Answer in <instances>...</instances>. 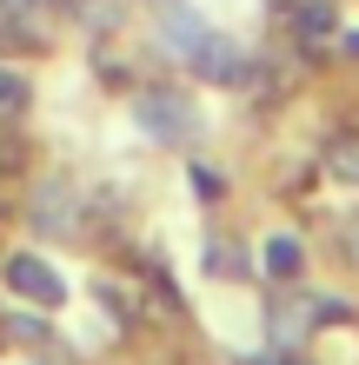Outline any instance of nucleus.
Masks as SVG:
<instances>
[{"instance_id": "0eeeda50", "label": "nucleus", "mask_w": 359, "mask_h": 365, "mask_svg": "<svg viewBox=\"0 0 359 365\" xmlns=\"http://www.w3.org/2000/svg\"><path fill=\"white\" fill-rule=\"evenodd\" d=\"M0 113H27V73H14V67H0Z\"/></svg>"}, {"instance_id": "20e7f679", "label": "nucleus", "mask_w": 359, "mask_h": 365, "mask_svg": "<svg viewBox=\"0 0 359 365\" xmlns=\"http://www.w3.org/2000/svg\"><path fill=\"white\" fill-rule=\"evenodd\" d=\"M153 14H160V40H166V53H173V60H186L206 40V20L186 7V0H153Z\"/></svg>"}, {"instance_id": "9d476101", "label": "nucleus", "mask_w": 359, "mask_h": 365, "mask_svg": "<svg viewBox=\"0 0 359 365\" xmlns=\"http://www.w3.org/2000/svg\"><path fill=\"white\" fill-rule=\"evenodd\" d=\"M0 7H14V14H27V7H40V0H0Z\"/></svg>"}, {"instance_id": "7ed1b4c3", "label": "nucleus", "mask_w": 359, "mask_h": 365, "mask_svg": "<svg viewBox=\"0 0 359 365\" xmlns=\"http://www.w3.org/2000/svg\"><path fill=\"white\" fill-rule=\"evenodd\" d=\"M7 286L20 299H34V306H60V299H67V279H60L47 259H34V252H14L7 259Z\"/></svg>"}, {"instance_id": "6e6552de", "label": "nucleus", "mask_w": 359, "mask_h": 365, "mask_svg": "<svg viewBox=\"0 0 359 365\" xmlns=\"http://www.w3.org/2000/svg\"><path fill=\"white\" fill-rule=\"evenodd\" d=\"M206 272L233 279V272H246V252H240V246H226V240H213V246H206Z\"/></svg>"}, {"instance_id": "423d86ee", "label": "nucleus", "mask_w": 359, "mask_h": 365, "mask_svg": "<svg viewBox=\"0 0 359 365\" xmlns=\"http://www.w3.org/2000/svg\"><path fill=\"white\" fill-rule=\"evenodd\" d=\"M300 266H306L300 240H293V232H273V240H266V272L273 279H300Z\"/></svg>"}, {"instance_id": "1a4fd4ad", "label": "nucleus", "mask_w": 359, "mask_h": 365, "mask_svg": "<svg viewBox=\"0 0 359 365\" xmlns=\"http://www.w3.org/2000/svg\"><path fill=\"white\" fill-rule=\"evenodd\" d=\"M333 166H340V173H353V180H359V146H340V153H333Z\"/></svg>"}, {"instance_id": "39448f33", "label": "nucleus", "mask_w": 359, "mask_h": 365, "mask_svg": "<svg viewBox=\"0 0 359 365\" xmlns=\"http://www.w3.org/2000/svg\"><path fill=\"white\" fill-rule=\"evenodd\" d=\"M34 226L40 232H74V192L67 186H47L40 206H34Z\"/></svg>"}, {"instance_id": "f03ea898", "label": "nucleus", "mask_w": 359, "mask_h": 365, "mask_svg": "<svg viewBox=\"0 0 359 365\" xmlns=\"http://www.w3.org/2000/svg\"><path fill=\"white\" fill-rule=\"evenodd\" d=\"M186 67H193L200 80H220V87H240V80H246V47H240L233 34H213V27H206V40H200L193 53H186Z\"/></svg>"}, {"instance_id": "f257e3e1", "label": "nucleus", "mask_w": 359, "mask_h": 365, "mask_svg": "<svg viewBox=\"0 0 359 365\" xmlns=\"http://www.w3.org/2000/svg\"><path fill=\"white\" fill-rule=\"evenodd\" d=\"M133 120H140V133H153L166 146H186V140L200 133V106L186 100V93H173V87H146L133 100Z\"/></svg>"}, {"instance_id": "9b49d317", "label": "nucleus", "mask_w": 359, "mask_h": 365, "mask_svg": "<svg viewBox=\"0 0 359 365\" xmlns=\"http://www.w3.org/2000/svg\"><path fill=\"white\" fill-rule=\"evenodd\" d=\"M346 47H353V53H359V34H346Z\"/></svg>"}]
</instances>
